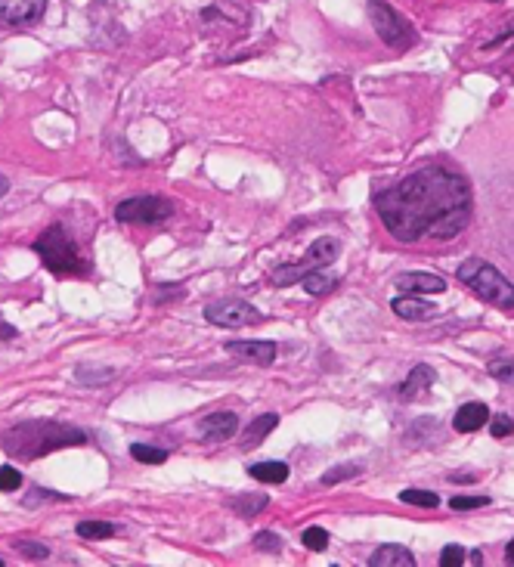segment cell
Wrapping results in <instances>:
<instances>
[{
	"mask_svg": "<svg viewBox=\"0 0 514 567\" xmlns=\"http://www.w3.org/2000/svg\"><path fill=\"white\" fill-rule=\"evenodd\" d=\"M487 422H490L487 403H465L459 413L453 416V428H456L459 434H471V431H477V428H484Z\"/></svg>",
	"mask_w": 514,
	"mask_h": 567,
	"instance_id": "obj_15",
	"label": "cell"
},
{
	"mask_svg": "<svg viewBox=\"0 0 514 567\" xmlns=\"http://www.w3.org/2000/svg\"><path fill=\"white\" fill-rule=\"evenodd\" d=\"M400 502H406V506L437 509V506H440V496L431 493V490H403V493H400Z\"/></svg>",
	"mask_w": 514,
	"mask_h": 567,
	"instance_id": "obj_21",
	"label": "cell"
},
{
	"mask_svg": "<svg viewBox=\"0 0 514 567\" xmlns=\"http://www.w3.org/2000/svg\"><path fill=\"white\" fill-rule=\"evenodd\" d=\"M115 524H109V521H81L78 524V537H84V540H109V537H115Z\"/></svg>",
	"mask_w": 514,
	"mask_h": 567,
	"instance_id": "obj_20",
	"label": "cell"
},
{
	"mask_svg": "<svg viewBox=\"0 0 514 567\" xmlns=\"http://www.w3.org/2000/svg\"><path fill=\"white\" fill-rule=\"evenodd\" d=\"M35 251L41 255L44 267L56 276H84L87 264L78 251V242L69 236V230L62 224H53L35 239Z\"/></svg>",
	"mask_w": 514,
	"mask_h": 567,
	"instance_id": "obj_3",
	"label": "cell"
},
{
	"mask_svg": "<svg viewBox=\"0 0 514 567\" xmlns=\"http://www.w3.org/2000/svg\"><path fill=\"white\" fill-rule=\"evenodd\" d=\"M236 428H239L236 413H230V409H220V413H211V416H205V419H202L199 434H202V440H211V444H217V440H227V437H233V434H236Z\"/></svg>",
	"mask_w": 514,
	"mask_h": 567,
	"instance_id": "obj_13",
	"label": "cell"
},
{
	"mask_svg": "<svg viewBox=\"0 0 514 567\" xmlns=\"http://www.w3.org/2000/svg\"><path fill=\"white\" fill-rule=\"evenodd\" d=\"M171 214H174V205L158 196H137V199H127L115 208V217L121 224H137V227L162 224V220H168Z\"/></svg>",
	"mask_w": 514,
	"mask_h": 567,
	"instance_id": "obj_7",
	"label": "cell"
},
{
	"mask_svg": "<svg viewBox=\"0 0 514 567\" xmlns=\"http://www.w3.org/2000/svg\"><path fill=\"white\" fill-rule=\"evenodd\" d=\"M298 282H301V289H304L307 295H329V292L338 286V276L326 273V267H323V270H310V273H304Z\"/></svg>",
	"mask_w": 514,
	"mask_h": 567,
	"instance_id": "obj_18",
	"label": "cell"
},
{
	"mask_svg": "<svg viewBox=\"0 0 514 567\" xmlns=\"http://www.w3.org/2000/svg\"><path fill=\"white\" fill-rule=\"evenodd\" d=\"M10 338H16V329L7 326V323H0V341H10Z\"/></svg>",
	"mask_w": 514,
	"mask_h": 567,
	"instance_id": "obj_34",
	"label": "cell"
},
{
	"mask_svg": "<svg viewBox=\"0 0 514 567\" xmlns=\"http://www.w3.org/2000/svg\"><path fill=\"white\" fill-rule=\"evenodd\" d=\"M341 255V242L332 239V236H323V239H316L310 248H307V255L295 264H282L276 273H273V282H279V286H292V282H298L304 273L310 270H323L329 264H335V258Z\"/></svg>",
	"mask_w": 514,
	"mask_h": 567,
	"instance_id": "obj_6",
	"label": "cell"
},
{
	"mask_svg": "<svg viewBox=\"0 0 514 567\" xmlns=\"http://www.w3.org/2000/svg\"><path fill=\"white\" fill-rule=\"evenodd\" d=\"M227 351L245 363H257V366H270L276 360V344L273 341H230Z\"/></svg>",
	"mask_w": 514,
	"mask_h": 567,
	"instance_id": "obj_12",
	"label": "cell"
},
{
	"mask_svg": "<svg viewBox=\"0 0 514 567\" xmlns=\"http://www.w3.org/2000/svg\"><path fill=\"white\" fill-rule=\"evenodd\" d=\"M84 440H87V434L81 428L53 425V422H28V425L13 428L4 437V447L10 456L35 459V456H47L59 447H81Z\"/></svg>",
	"mask_w": 514,
	"mask_h": 567,
	"instance_id": "obj_2",
	"label": "cell"
},
{
	"mask_svg": "<svg viewBox=\"0 0 514 567\" xmlns=\"http://www.w3.org/2000/svg\"><path fill=\"white\" fill-rule=\"evenodd\" d=\"M391 310L406 323H425L437 317V307L431 301H425V295H400L391 301Z\"/></svg>",
	"mask_w": 514,
	"mask_h": 567,
	"instance_id": "obj_10",
	"label": "cell"
},
{
	"mask_svg": "<svg viewBox=\"0 0 514 567\" xmlns=\"http://www.w3.org/2000/svg\"><path fill=\"white\" fill-rule=\"evenodd\" d=\"M360 475V468L357 465H335V468H329L326 475H323V487H335L338 481H347V478H357Z\"/></svg>",
	"mask_w": 514,
	"mask_h": 567,
	"instance_id": "obj_26",
	"label": "cell"
},
{
	"mask_svg": "<svg viewBox=\"0 0 514 567\" xmlns=\"http://www.w3.org/2000/svg\"><path fill=\"white\" fill-rule=\"evenodd\" d=\"M10 193V183H7V177L4 174H0V199H4Z\"/></svg>",
	"mask_w": 514,
	"mask_h": 567,
	"instance_id": "obj_36",
	"label": "cell"
},
{
	"mask_svg": "<svg viewBox=\"0 0 514 567\" xmlns=\"http://www.w3.org/2000/svg\"><path fill=\"white\" fill-rule=\"evenodd\" d=\"M369 19L375 25V35L388 44L391 50H409L415 47V41H419V35H415L412 22L397 13L391 4H384V0H369Z\"/></svg>",
	"mask_w": 514,
	"mask_h": 567,
	"instance_id": "obj_5",
	"label": "cell"
},
{
	"mask_svg": "<svg viewBox=\"0 0 514 567\" xmlns=\"http://www.w3.org/2000/svg\"><path fill=\"white\" fill-rule=\"evenodd\" d=\"M490 431H493V437H511L514 434V419L511 416H496Z\"/></svg>",
	"mask_w": 514,
	"mask_h": 567,
	"instance_id": "obj_32",
	"label": "cell"
},
{
	"mask_svg": "<svg viewBox=\"0 0 514 567\" xmlns=\"http://www.w3.org/2000/svg\"><path fill=\"white\" fill-rule=\"evenodd\" d=\"M233 506H236V512L242 515V518H251V515H257L261 509H267V496H239V499H233Z\"/></svg>",
	"mask_w": 514,
	"mask_h": 567,
	"instance_id": "obj_23",
	"label": "cell"
},
{
	"mask_svg": "<svg viewBox=\"0 0 514 567\" xmlns=\"http://www.w3.org/2000/svg\"><path fill=\"white\" fill-rule=\"evenodd\" d=\"M276 425H279V416H276V413H264V416L251 419V425H248L245 434H242V450L261 447V444H264V437H267Z\"/></svg>",
	"mask_w": 514,
	"mask_h": 567,
	"instance_id": "obj_17",
	"label": "cell"
},
{
	"mask_svg": "<svg viewBox=\"0 0 514 567\" xmlns=\"http://www.w3.org/2000/svg\"><path fill=\"white\" fill-rule=\"evenodd\" d=\"M505 561H508V564L514 567V540H511V543L505 546Z\"/></svg>",
	"mask_w": 514,
	"mask_h": 567,
	"instance_id": "obj_35",
	"label": "cell"
},
{
	"mask_svg": "<svg viewBox=\"0 0 514 567\" xmlns=\"http://www.w3.org/2000/svg\"><path fill=\"white\" fill-rule=\"evenodd\" d=\"M248 475L261 484H282V481H288V465L285 462H254V465H248Z\"/></svg>",
	"mask_w": 514,
	"mask_h": 567,
	"instance_id": "obj_19",
	"label": "cell"
},
{
	"mask_svg": "<svg viewBox=\"0 0 514 567\" xmlns=\"http://www.w3.org/2000/svg\"><path fill=\"white\" fill-rule=\"evenodd\" d=\"M205 320L211 326H220V329H242V326H251V323H261V310H254L248 301H239V298H227V301H214L205 307Z\"/></svg>",
	"mask_w": 514,
	"mask_h": 567,
	"instance_id": "obj_8",
	"label": "cell"
},
{
	"mask_svg": "<svg viewBox=\"0 0 514 567\" xmlns=\"http://www.w3.org/2000/svg\"><path fill=\"white\" fill-rule=\"evenodd\" d=\"M168 298H183V286H158L155 295H152L155 304H162V301H168Z\"/></svg>",
	"mask_w": 514,
	"mask_h": 567,
	"instance_id": "obj_33",
	"label": "cell"
},
{
	"mask_svg": "<svg viewBox=\"0 0 514 567\" xmlns=\"http://www.w3.org/2000/svg\"><path fill=\"white\" fill-rule=\"evenodd\" d=\"M131 453H134L137 462H146V465H162V462H168V450L146 447V444H134Z\"/></svg>",
	"mask_w": 514,
	"mask_h": 567,
	"instance_id": "obj_25",
	"label": "cell"
},
{
	"mask_svg": "<svg viewBox=\"0 0 514 567\" xmlns=\"http://www.w3.org/2000/svg\"><path fill=\"white\" fill-rule=\"evenodd\" d=\"M47 10V0H0V22L4 25H35Z\"/></svg>",
	"mask_w": 514,
	"mask_h": 567,
	"instance_id": "obj_9",
	"label": "cell"
},
{
	"mask_svg": "<svg viewBox=\"0 0 514 567\" xmlns=\"http://www.w3.org/2000/svg\"><path fill=\"white\" fill-rule=\"evenodd\" d=\"M487 372L496 378V382H502V385H514V357H496L487 366Z\"/></svg>",
	"mask_w": 514,
	"mask_h": 567,
	"instance_id": "obj_22",
	"label": "cell"
},
{
	"mask_svg": "<svg viewBox=\"0 0 514 567\" xmlns=\"http://www.w3.org/2000/svg\"><path fill=\"white\" fill-rule=\"evenodd\" d=\"M254 549H261V552H279L282 549V540L276 537V533L273 530H261V533H257V537H254Z\"/></svg>",
	"mask_w": 514,
	"mask_h": 567,
	"instance_id": "obj_29",
	"label": "cell"
},
{
	"mask_svg": "<svg viewBox=\"0 0 514 567\" xmlns=\"http://www.w3.org/2000/svg\"><path fill=\"white\" fill-rule=\"evenodd\" d=\"M375 211L384 230L400 242H443L456 239L471 224L474 196L462 174L428 165L381 189L375 196Z\"/></svg>",
	"mask_w": 514,
	"mask_h": 567,
	"instance_id": "obj_1",
	"label": "cell"
},
{
	"mask_svg": "<svg viewBox=\"0 0 514 567\" xmlns=\"http://www.w3.org/2000/svg\"><path fill=\"white\" fill-rule=\"evenodd\" d=\"M465 558H468V552H465L462 546H446V549L440 552V564H443V567H462Z\"/></svg>",
	"mask_w": 514,
	"mask_h": 567,
	"instance_id": "obj_30",
	"label": "cell"
},
{
	"mask_svg": "<svg viewBox=\"0 0 514 567\" xmlns=\"http://www.w3.org/2000/svg\"><path fill=\"white\" fill-rule=\"evenodd\" d=\"M301 543H304L310 552H326V546H329V533H326L323 527H307V530L301 533Z\"/></svg>",
	"mask_w": 514,
	"mask_h": 567,
	"instance_id": "obj_24",
	"label": "cell"
},
{
	"mask_svg": "<svg viewBox=\"0 0 514 567\" xmlns=\"http://www.w3.org/2000/svg\"><path fill=\"white\" fill-rule=\"evenodd\" d=\"M459 279L480 301H487L493 307H502V310H514V286L493 264L480 261V258H471V261H465L459 267Z\"/></svg>",
	"mask_w": 514,
	"mask_h": 567,
	"instance_id": "obj_4",
	"label": "cell"
},
{
	"mask_svg": "<svg viewBox=\"0 0 514 567\" xmlns=\"http://www.w3.org/2000/svg\"><path fill=\"white\" fill-rule=\"evenodd\" d=\"M0 567H4V561H0Z\"/></svg>",
	"mask_w": 514,
	"mask_h": 567,
	"instance_id": "obj_37",
	"label": "cell"
},
{
	"mask_svg": "<svg viewBox=\"0 0 514 567\" xmlns=\"http://www.w3.org/2000/svg\"><path fill=\"white\" fill-rule=\"evenodd\" d=\"M434 382H437V372L431 366H425V363L415 366L409 372V378L403 382V388H400V400H419V397H425Z\"/></svg>",
	"mask_w": 514,
	"mask_h": 567,
	"instance_id": "obj_14",
	"label": "cell"
},
{
	"mask_svg": "<svg viewBox=\"0 0 514 567\" xmlns=\"http://www.w3.org/2000/svg\"><path fill=\"white\" fill-rule=\"evenodd\" d=\"M369 567H415V555L406 546H381L372 552Z\"/></svg>",
	"mask_w": 514,
	"mask_h": 567,
	"instance_id": "obj_16",
	"label": "cell"
},
{
	"mask_svg": "<svg viewBox=\"0 0 514 567\" xmlns=\"http://www.w3.org/2000/svg\"><path fill=\"white\" fill-rule=\"evenodd\" d=\"M397 289L403 295H440L446 292V279L437 273H403L397 276Z\"/></svg>",
	"mask_w": 514,
	"mask_h": 567,
	"instance_id": "obj_11",
	"label": "cell"
},
{
	"mask_svg": "<svg viewBox=\"0 0 514 567\" xmlns=\"http://www.w3.org/2000/svg\"><path fill=\"white\" fill-rule=\"evenodd\" d=\"M16 549H19L22 555H28V558H38V561H44V558L50 555V549H47V546H41V543H31V540H19V543H16Z\"/></svg>",
	"mask_w": 514,
	"mask_h": 567,
	"instance_id": "obj_31",
	"label": "cell"
},
{
	"mask_svg": "<svg viewBox=\"0 0 514 567\" xmlns=\"http://www.w3.org/2000/svg\"><path fill=\"white\" fill-rule=\"evenodd\" d=\"M22 487V475H19V468L13 465H0V490L4 493H13Z\"/></svg>",
	"mask_w": 514,
	"mask_h": 567,
	"instance_id": "obj_27",
	"label": "cell"
},
{
	"mask_svg": "<svg viewBox=\"0 0 514 567\" xmlns=\"http://www.w3.org/2000/svg\"><path fill=\"white\" fill-rule=\"evenodd\" d=\"M484 506H490L487 496H456V499H449V509H456V512H462V509H484Z\"/></svg>",
	"mask_w": 514,
	"mask_h": 567,
	"instance_id": "obj_28",
	"label": "cell"
}]
</instances>
